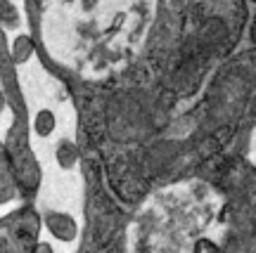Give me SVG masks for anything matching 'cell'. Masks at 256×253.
<instances>
[{"mask_svg":"<svg viewBox=\"0 0 256 253\" xmlns=\"http://www.w3.org/2000/svg\"><path fill=\"white\" fill-rule=\"evenodd\" d=\"M147 19L138 2H52L43 14V40L57 62L104 76L138 52Z\"/></svg>","mask_w":256,"mask_h":253,"instance_id":"obj_1","label":"cell"},{"mask_svg":"<svg viewBox=\"0 0 256 253\" xmlns=\"http://www.w3.org/2000/svg\"><path fill=\"white\" fill-rule=\"evenodd\" d=\"M220 211L204 182H180L152 194L128 227V253H197Z\"/></svg>","mask_w":256,"mask_h":253,"instance_id":"obj_2","label":"cell"}]
</instances>
